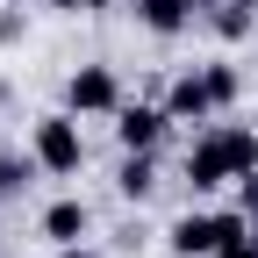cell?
<instances>
[{
	"instance_id": "6da1fadb",
	"label": "cell",
	"mask_w": 258,
	"mask_h": 258,
	"mask_svg": "<svg viewBox=\"0 0 258 258\" xmlns=\"http://www.w3.org/2000/svg\"><path fill=\"white\" fill-rule=\"evenodd\" d=\"M29 158L50 172V179H72L86 165V137H79V115L57 108V115H36V137H29Z\"/></svg>"
},
{
	"instance_id": "7a4b0ae2",
	"label": "cell",
	"mask_w": 258,
	"mask_h": 258,
	"mask_svg": "<svg viewBox=\"0 0 258 258\" xmlns=\"http://www.w3.org/2000/svg\"><path fill=\"white\" fill-rule=\"evenodd\" d=\"M179 179H186V194H215V186H230V179H237L222 129H201V137L186 144V165H179Z\"/></svg>"
},
{
	"instance_id": "3957f363",
	"label": "cell",
	"mask_w": 258,
	"mask_h": 258,
	"mask_svg": "<svg viewBox=\"0 0 258 258\" xmlns=\"http://www.w3.org/2000/svg\"><path fill=\"white\" fill-rule=\"evenodd\" d=\"M64 108H72L79 122H93V115H115V108H122V79L108 72V64H79V72L64 79Z\"/></svg>"
},
{
	"instance_id": "277c9868",
	"label": "cell",
	"mask_w": 258,
	"mask_h": 258,
	"mask_svg": "<svg viewBox=\"0 0 258 258\" xmlns=\"http://www.w3.org/2000/svg\"><path fill=\"white\" fill-rule=\"evenodd\" d=\"M165 129H172V115H165V101H122L115 108V144L122 151H158V144H165Z\"/></svg>"
},
{
	"instance_id": "5b68a950",
	"label": "cell",
	"mask_w": 258,
	"mask_h": 258,
	"mask_svg": "<svg viewBox=\"0 0 258 258\" xmlns=\"http://www.w3.org/2000/svg\"><path fill=\"white\" fill-rule=\"evenodd\" d=\"M222 230H230L222 215H201V208H186V215L172 222V230H165V244H172V258H215Z\"/></svg>"
},
{
	"instance_id": "8992f818",
	"label": "cell",
	"mask_w": 258,
	"mask_h": 258,
	"mask_svg": "<svg viewBox=\"0 0 258 258\" xmlns=\"http://www.w3.org/2000/svg\"><path fill=\"white\" fill-rule=\"evenodd\" d=\"M165 115L172 122H215L222 108H215V93H208V72H179L165 86Z\"/></svg>"
},
{
	"instance_id": "52a82bcc",
	"label": "cell",
	"mask_w": 258,
	"mask_h": 258,
	"mask_svg": "<svg viewBox=\"0 0 258 258\" xmlns=\"http://www.w3.org/2000/svg\"><path fill=\"white\" fill-rule=\"evenodd\" d=\"M86 230H93V208L79 201V194H64V201L43 208V237L50 244H86Z\"/></svg>"
},
{
	"instance_id": "ba28073f",
	"label": "cell",
	"mask_w": 258,
	"mask_h": 258,
	"mask_svg": "<svg viewBox=\"0 0 258 258\" xmlns=\"http://www.w3.org/2000/svg\"><path fill=\"white\" fill-rule=\"evenodd\" d=\"M115 194H122V201H151V194H158V151H122Z\"/></svg>"
},
{
	"instance_id": "9c48e42d",
	"label": "cell",
	"mask_w": 258,
	"mask_h": 258,
	"mask_svg": "<svg viewBox=\"0 0 258 258\" xmlns=\"http://www.w3.org/2000/svg\"><path fill=\"white\" fill-rule=\"evenodd\" d=\"M137 22L151 29V36H179V29L194 22V0H137Z\"/></svg>"
},
{
	"instance_id": "30bf717a",
	"label": "cell",
	"mask_w": 258,
	"mask_h": 258,
	"mask_svg": "<svg viewBox=\"0 0 258 258\" xmlns=\"http://www.w3.org/2000/svg\"><path fill=\"white\" fill-rule=\"evenodd\" d=\"M222 222H230V230H222L215 258H258V237H251V215H244V208H230Z\"/></svg>"
},
{
	"instance_id": "8fae6325",
	"label": "cell",
	"mask_w": 258,
	"mask_h": 258,
	"mask_svg": "<svg viewBox=\"0 0 258 258\" xmlns=\"http://www.w3.org/2000/svg\"><path fill=\"white\" fill-rule=\"evenodd\" d=\"M208 22H215V36H222V43H244V36H251V22H258V8H237V0H222Z\"/></svg>"
},
{
	"instance_id": "7c38bea8",
	"label": "cell",
	"mask_w": 258,
	"mask_h": 258,
	"mask_svg": "<svg viewBox=\"0 0 258 258\" xmlns=\"http://www.w3.org/2000/svg\"><path fill=\"white\" fill-rule=\"evenodd\" d=\"M43 165L36 158H0V201H15V194H29V179H36Z\"/></svg>"
},
{
	"instance_id": "4fadbf2b",
	"label": "cell",
	"mask_w": 258,
	"mask_h": 258,
	"mask_svg": "<svg viewBox=\"0 0 258 258\" xmlns=\"http://www.w3.org/2000/svg\"><path fill=\"white\" fill-rule=\"evenodd\" d=\"M201 72H208L215 108H237V93H244V72H237V64H201Z\"/></svg>"
},
{
	"instance_id": "5bb4252c",
	"label": "cell",
	"mask_w": 258,
	"mask_h": 258,
	"mask_svg": "<svg viewBox=\"0 0 258 258\" xmlns=\"http://www.w3.org/2000/svg\"><path fill=\"white\" fill-rule=\"evenodd\" d=\"M8 43H22V15H15V0L0 8V50H8Z\"/></svg>"
},
{
	"instance_id": "9a60e30c",
	"label": "cell",
	"mask_w": 258,
	"mask_h": 258,
	"mask_svg": "<svg viewBox=\"0 0 258 258\" xmlns=\"http://www.w3.org/2000/svg\"><path fill=\"white\" fill-rule=\"evenodd\" d=\"M237 208H244V215H251V208H258V165H251V172H244V179H237Z\"/></svg>"
},
{
	"instance_id": "2e32d148",
	"label": "cell",
	"mask_w": 258,
	"mask_h": 258,
	"mask_svg": "<svg viewBox=\"0 0 258 258\" xmlns=\"http://www.w3.org/2000/svg\"><path fill=\"white\" fill-rule=\"evenodd\" d=\"M57 15H101V8H115V0H50Z\"/></svg>"
},
{
	"instance_id": "e0dca14e",
	"label": "cell",
	"mask_w": 258,
	"mask_h": 258,
	"mask_svg": "<svg viewBox=\"0 0 258 258\" xmlns=\"http://www.w3.org/2000/svg\"><path fill=\"white\" fill-rule=\"evenodd\" d=\"M57 258H101V251H86V244H57Z\"/></svg>"
},
{
	"instance_id": "ac0fdd59",
	"label": "cell",
	"mask_w": 258,
	"mask_h": 258,
	"mask_svg": "<svg viewBox=\"0 0 258 258\" xmlns=\"http://www.w3.org/2000/svg\"><path fill=\"white\" fill-rule=\"evenodd\" d=\"M215 8H222V0H194V15H215Z\"/></svg>"
},
{
	"instance_id": "d6986e66",
	"label": "cell",
	"mask_w": 258,
	"mask_h": 258,
	"mask_svg": "<svg viewBox=\"0 0 258 258\" xmlns=\"http://www.w3.org/2000/svg\"><path fill=\"white\" fill-rule=\"evenodd\" d=\"M251 237H258V208H251Z\"/></svg>"
},
{
	"instance_id": "ffe728a7",
	"label": "cell",
	"mask_w": 258,
	"mask_h": 258,
	"mask_svg": "<svg viewBox=\"0 0 258 258\" xmlns=\"http://www.w3.org/2000/svg\"><path fill=\"white\" fill-rule=\"evenodd\" d=\"M237 8H258V0H237Z\"/></svg>"
}]
</instances>
